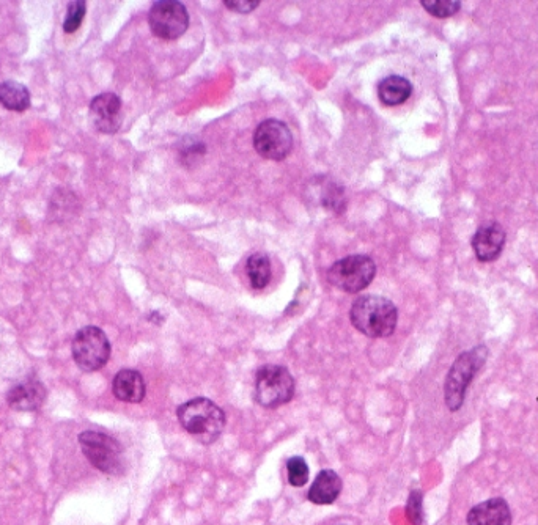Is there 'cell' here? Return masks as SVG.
Here are the masks:
<instances>
[{"label": "cell", "mask_w": 538, "mask_h": 525, "mask_svg": "<svg viewBox=\"0 0 538 525\" xmlns=\"http://www.w3.org/2000/svg\"><path fill=\"white\" fill-rule=\"evenodd\" d=\"M328 282L337 290L356 294L365 290L376 276V265L367 255H350L328 269Z\"/></svg>", "instance_id": "6"}, {"label": "cell", "mask_w": 538, "mask_h": 525, "mask_svg": "<svg viewBox=\"0 0 538 525\" xmlns=\"http://www.w3.org/2000/svg\"><path fill=\"white\" fill-rule=\"evenodd\" d=\"M468 525H512V511L504 499H490L471 508Z\"/></svg>", "instance_id": "13"}, {"label": "cell", "mask_w": 538, "mask_h": 525, "mask_svg": "<svg viewBox=\"0 0 538 525\" xmlns=\"http://www.w3.org/2000/svg\"><path fill=\"white\" fill-rule=\"evenodd\" d=\"M224 5L232 12L247 15V13L254 12L260 2H257V0H225Z\"/></svg>", "instance_id": "23"}, {"label": "cell", "mask_w": 538, "mask_h": 525, "mask_svg": "<svg viewBox=\"0 0 538 525\" xmlns=\"http://www.w3.org/2000/svg\"><path fill=\"white\" fill-rule=\"evenodd\" d=\"M246 272L254 290H263L271 280V260L263 252H257L247 258Z\"/></svg>", "instance_id": "18"}, {"label": "cell", "mask_w": 538, "mask_h": 525, "mask_svg": "<svg viewBox=\"0 0 538 525\" xmlns=\"http://www.w3.org/2000/svg\"><path fill=\"white\" fill-rule=\"evenodd\" d=\"M85 13H87V2L85 0H73V2H70L68 4L67 18L63 23V30L67 34H74L81 27Z\"/></svg>", "instance_id": "21"}, {"label": "cell", "mask_w": 538, "mask_h": 525, "mask_svg": "<svg viewBox=\"0 0 538 525\" xmlns=\"http://www.w3.org/2000/svg\"><path fill=\"white\" fill-rule=\"evenodd\" d=\"M295 379L281 365H265L255 375V401L266 409H277L292 401Z\"/></svg>", "instance_id": "4"}, {"label": "cell", "mask_w": 538, "mask_h": 525, "mask_svg": "<svg viewBox=\"0 0 538 525\" xmlns=\"http://www.w3.org/2000/svg\"><path fill=\"white\" fill-rule=\"evenodd\" d=\"M82 453L90 464L104 474L120 475L125 470L122 445L114 437L100 431H84L79 436Z\"/></svg>", "instance_id": "5"}, {"label": "cell", "mask_w": 538, "mask_h": 525, "mask_svg": "<svg viewBox=\"0 0 538 525\" xmlns=\"http://www.w3.org/2000/svg\"><path fill=\"white\" fill-rule=\"evenodd\" d=\"M180 425L203 445L218 441L225 428V414L208 398H194L177 409Z\"/></svg>", "instance_id": "1"}, {"label": "cell", "mask_w": 538, "mask_h": 525, "mask_svg": "<svg viewBox=\"0 0 538 525\" xmlns=\"http://www.w3.org/2000/svg\"><path fill=\"white\" fill-rule=\"evenodd\" d=\"M71 353L81 370L98 371L111 357V342L100 327L87 326L74 335Z\"/></svg>", "instance_id": "7"}, {"label": "cell", "mask_w": 538, "mask_h": 525, "mask_svg": "<svg viewBox=\"0 0 538 525\" xmlns=\"http://www.w3.org/2000/svg\"><path fill=\"white\" fill-rule=\"evenodd\" d=\"M112 392L123 403H141L147 393L144 376L136 370L118 371L112 382Z\"/></svg>", "instance_id": "14"}, {"label": "cell", "mask_w": 538, "mask_h": 525, "mask_svg": "<svg viewBox=\"0 0 538 525\" xmlns=\"http://www.w3.org/2000/svg\"><path fill=\"white\" fill-rule=\"evenodd\" d=\"M148 24L161 40H177L188 30L189 13L178 0H159L150 8Z\"/></svg>", "instance_id": "8"}, {"label": "cell", "mask_w": 538, "mask_h": 525, "mask_svg": "<svg viewBox=\"0 0 538 525\" xmlns=\"http://www.w3.org/2000/svg\"><path fill=\"white\" fill-rule=\"evenodd\" d=\"M505 230L499 222H487L480 225L472 236V249L477 260L482 263H493L501 257L505 246Z\"/></svg>", "instance_id": "11"}, {"label": "cell", "mask_w": 538, "mask_h": 525, "mask_svg": "<svg viewBox=\"0 0 538 525\" xmlns=\"http://www.w3.org/2000/svg\"><path fill=\"white\" fill-rule=\"evenodd\" d=\"M350 320L361 334L370 338H386L395 332L398 310L389 299L362 296L351 305Z\"/></svg>", "instance_id": "2"}, {"label": "cell", "mask_w": 538, "mask_h": 525, "mask_svg": "<svg viewBox=\"0 0 538 525\" xmlns=\"http://www.w3.org/2000/svg\"><path fill=\"white\" fill-rule=\"evenodd\" d=\"M422 7L435 18L444 19L460 12V0H422Z\"/></svg>", "instance_id": "19"}, {"label": "cell", "mask_w": 538, "mask_h": 525, "mask_svg": "<svg viewBox=\"0 0 538 525\" xmlns=\"http://www.w3.org/2000/svg\"><path fill=\"white\" fill-rule=\"evenodd\" d=\"M487 359L488 348L483 345L469 349L457 357L447 373L446 384H444V400H446L447 408L450 411H460L461 406L465 403L469 384L479 373L480 368L485 365Z\"/></svg>", "instance_id": "3"}, {"label": "cell", "mask_w": 538, "mask_h": 525, "mask_svg": "<svg viewBox=\"0 0 538 525\" xmlns=\"http://www.w3.org/2000/svg\"><path fill=\"white\" fill-rule=\"evenodd\" d=\"M406 514L413 525L424 524V507H422V492L413 489L410 497H408V503H406Z\"/></svg>", "instance_id": "22"}, {"label": "cell", "mask_w": 538, "mask_h": 525, "mask_svg": "<svg viewBox=\"0 0 538 525\" xmlns=\"http://www.w3.org/2000/svg\"><path fill=\"white\" fill-rule=\"evenodd\" d=\"M254 148L258 155L269 161H284L293 150V134L279 120H265L254 133Z\"/></svg>", "instance_id": "9"}, {"label": "cell", "mask_w": 538, "mask_h": 525, "mask_svg": "<svg viewBox=\"0 0 538 525\" xmlns=\"http://www.w3.org/2000/svg\"><path fill=\"white\" fill-rule=\"evenodd\" d=\"M288 481L290 485L301 488L309 480V467L303 456H293L287 461Z\"/></svg>", "instance_id": "20"}, {"label": "cell", "mask_w": 538, "mask_h": 525, "mask_svg": "<svg viewBox=\"0 0 538 525\" xmlns=\"http://www.w3.org/2000/svg\"><path fill=\"white\" fill-rule=\"evenodd\" d=\"M90 120L100 133H117L122 126V100L115 93L95 96L90 103Z\"/></svg>", "instance_id": "10"}, {"label": "cell", "mask_w": 538, "mask_h": 525, "mask_svg": "<svg viewBox=\"0 0 538 525\" xmlns=\"http://www.w3.org/2000/svg\"><path fill=\"white\" fill-rule=\"evenodd\" d=\"M46 389L37 379H26L13 386L8 392L7 401L10 408L15 411H37L45 403Z\"/></svg>", "instance_id": "12"}, {"label": "cell", "mask_w": 538, "mask_h": 525, "mask_svg": "<svg viewBox=\"0 0 538 525\" xmlns=\"http://www.w3.org/2000/svg\"><path fill=\"white\" fill-rule=\"evenodd\" d=\"M413 93V85L402 76H389L378 85V96L384 106H400L410 98Z\"/></svg>", "instance_id": "16"}, {"label": "cell", "mask_w": 538, "mask_h": 525, "mask_svg": "<svg viewBox=\"0 0 538 525\" xmlns=\"http://www.w3.org/2000/svg\"><path fill=\"white\" fill-rule=\"evenodd\" d=\"M0 104L12 112H26L30 107V92L26 85L16 81L0 84Z\"/></svg>", "instance_id": "17"}, {"label": "cell", "mask_w": 538, "mask_h": 525, "mask_svg": "<svg viewBox=\"0 0 538 525\" xmlns=\"http://www.w3.org/2000/svg\"><path fill=\"white\" fill-rule=\"evenodd\" d=\"M340 492H342V480L339 475L334 470L326 469L317 475L307 497L315 505H331L336 502Z\"/></svg>", "instance_id": "15"}]
</instances>
